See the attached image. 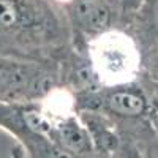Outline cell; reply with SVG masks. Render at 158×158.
I'll list each match as a JSON object with an SVG mask.
<instances>
[{
	"mask_svg": "<svg viewBox=\"0 0 158 158\" xmlns=\"http://www.w3.org/2000/svg\"><path fill=\"white\" fill-rule=\"evenodd\" d=\"M71 33L52 0H0V54L59 65Z\"/></svg>",
	"mask_w": 158,
	"mask_h": 158,
	"instance_id": "cell-1",
	"label": "cell"
},
{
	"mask_svg": "<svg viewBox=\"0 0 158 158\" xmlns=\"http://www.w3.org/2000/svg\"><path fill=\"white\" fill-rule=\"evenodd\" d=\"M73 97L79 112H94L103 117L115 130L120 142H131L138 149H144L152 138L158 106L141 81L94 87L76 92Z\"/></svg>",
	"mask_w": 158,
	"mask_h": 158,
	"instance_id": "cell-2",
	"label": "cell"
},
{
	"mask_svg": "<svg viewBox=\"0 0 158 158\" xmlns=\"http://www.w3.org/2000/svg\"><path fill=\"white\" fill-rule=\"evenodd\" d=\"M60 85L59 65L0 54V103H25Z\"/></svg>",
	"mask_w": 158,
	"mask_h": 158,
	"instance_id": "cell-3",
	"label": "cell"
},
{
	"mask_svg": "<svg viewBox=\"0 0 158 158\" xmlns=\"http://www.w3.org/2000/svg\"><path fill=\"white\" fill-rule=\"evenodd\" d=\"M65 18L71 44L79 46L112 27L128 22L122 0H52Z\"/></svg>",
	"mask_w": 158,
	"mask_h": 158,
	"instance_id": "cell-4",
	"label": "cell"
},
{
	"mask_svg": "<svg viewBox=\"0 0 158 158\" xmlns=\"http://www.w3.org/2000/svg\"><path fill=\"white\" fill-rule=\"evenodd\" d=\"M128 25L139 38L144 51L158 43V0H141L128 18Z\"/></svg>",
	"mask_w": 158,
	"mask_h": 158,
	"instance_id": "cell-5",
	"label": "cell"
},
{
	"mask_svg": "<svg viewBox=\"0 0 158 158\" xmlns=\"http://www.w3.org/2000/svg\"><path fill=\"white\" fill-rule=\"evenodd\" d=\"M139 81L158 106V43L144 51V65Z\"/></svg>",
	"mask_w": 158,
	"mask_h": 158,
	"instance_id": "cell-6",
	"label": "cell"
},
{
	"mask_svg": "<svg viewBox=\"0 0 158 158\" xmlns=\"http://www.w3.org/2000/svg\"><path fill=\"white\" fill-rule=\"evenodd\" d=\"M115 158H147L131 142H120V147L115 152Z\"/></svg>",
	"mask_w": 158,
	"mask_h": 158,
	"instance_id": "cell-7",
	"label": "cell"
},
{
	"mask_svg": "<svg viewBox=\"0 0 158 158\" xmlns=\"http://www.w3.org/2000/svg\"><path fill=\"white\" fill-rule=\"evenodd\" d=\"M141 152L147 158H158V117L155 120L152 138L149 139V142L146 144V146H144V149H141Z\"/></svg>",
	"mask_w": 158,
	"mask_h": 158,
	"instance_id": "cell-8",
	"label": "cell"
},
{
	"mask_svg": "<svg viewBox=\"0 0 158 158\" xmlns=\"http://www.w3.org/2000/svg\"><path fill=\"white\" fill-rule=\"evenodd\" d=\"M122 3H123V8H125L127 16L130 18L131 15H133V11L138 8V5L141 3V0H122Z\"/></svg>",
	"mask_w": 158,
	"mask_h": 158,
	"instance_id": "cell-9",
	"label": "cell"
},
{
	"mask_svg": "<svg viewBox=\"0 0 158 158\" xmlns=\"http://www.w3.org/2000/svg\"><path fill=\"white\" fill-rule=\"evenodd\" d=\"M10 158H27V156H25V153H24L18 146H15V147L11 149V155H10Z\"/></svg>",
	"mask_w": 158,
	"mask_h": 158,
	"instance_id": "cell-10",
	"label": "cell"
}]
</instances>
